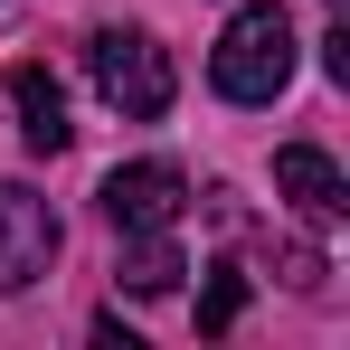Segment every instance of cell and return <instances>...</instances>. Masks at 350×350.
<instances>
[{
    "instance_id": "6da1fadb",
    "label": "cell",
    "mask_w": 350,
    "mask_h": 350,
    "mask_svg": "<svg viewBox=\"0 0 350 350\" xmlns=\"http://www.w3.org/2000/svg\"><path fill=\"white\" fill-rule=\"evenodd\" d=\"M208 85H218L228 105H275L293 85V19H284V0H246L228 29H218Z\"/></svg>"
},
{
    "instance_id": "7a4b0ae2",
    "label": "cell",
    "mask_w": 350,
    "mask_h": 350,
    "mask_svg": "<svg viewBox=\"0 0 350 350\" xmlns=\"http://www.w3.org/2000/svg\"><path fill=\"white\" fill-rule=\"evenodd\" d=\"M85 66H95V95H105L123 123H161L171 95H180L171 48H161L152 29H95V38H85Z\"/></svg>"
},
{
    "instance_id": "3957f363",
    "label": "cell",
    "mask_w": 350,
    "mask_h": 350,
    "mask_svg": "<svg viewBox=\"0 0 350 350\" xmlns=\"http://www.w3.org/2000/svg\"><path fill=\"white\" fill-rule=\"evenodd\" d=\"M57 246H66L57 208H48L38 189L0 180V293H29L38 275H48V265H57Z\"/></svg>"
},
{
    "instance_id": "277c9868",
    "label": "cell",
    "mask_w": 350,
    "mask_h": 350,
    "mask_svg": "<svg viewBox=\"0 0 350 350\" xmlns=\"http://www.w3.org/2000/svg\"><path fill=\"white\" fill-rule=\"evenodd\" d=\"M180 208H189V180H180L171 161H123V171L105 180V218H114L123 237H142V228H180Z\"/></svg>"
},
{
    "instance_id": "5b68a950",
    "label": "cell",
    "mask_w": 350,
    "mask_h": 350,
    "mask_svg": "<svg viewBox=\"0 0 350 350\" xmlns=\"http://www.w3.org/2000/svg\"><path fill=\"white\" fill-rule=\"evenodd\" d=\"M275 189L293 199V218H312V228H332V218H350V180L332 152H312V142H284L275 152Z\"/></svg>"
},
{
    "instance_id": "8992f818",
    "label": "cell",
    "mask_w": 350,
    "mask_h": 350,
    "mask_svg": "<svg viewBox=\"0 0 350 350\" xmlns=\"http://www.w3.org/2000/svg\"><path fill=\"white\" fill-rule=\"evenodd\" d=\"M10 105H19V142L29 152H66L76 123H66V85L48 66H10Z\"/></svg>"
},
{
    "instance_id": "52a82bcc",
    "label": "cell",
    "mask_w": 350,
    "mask_h": 350,
    "mask_svg": "<svg viewBox=\"0 0 350 350\" xmlns=\"http://www.w3.org/2000/svg\"><path fill=\"white\" fill-rule=\"evenodd\" d=\"M189 265H180V246H171V228H142V237H123V265H114V284L123 293H171Z\"/></svg>"
},
{
    "instance_id": "ba28073f",
    "label": "cell",
    "mask_w": 350,
    "mask_h": 350,
    "mask_svg": "<svg viewBox=\"0 0 350 350\" xmlns=\"http://www.w3.org/2000/svg\"><path fill=\"white\" fill-rule=\"evenodd\" d=\"M237 312H246V265H208V284H199V332H228Z\"/></svg>"
},
{
    "instance_id": "9c48e42d",
    "label": "cell",
    "mask_w": 350,
    "mask_h": 350,
    "mask_svg": "<svg viewBox=\"0 0 350 350\" xmlns=\"http://www.w3.org/2000/svg\"><path fill=\"white\" fill-rule=\"evenodd\" d=\"M322 76H332V85H350V29H332V38H322Z\"/></svg>"
},
{
    "instance_id": "30bf717a",
    "label": "cell",
    "mask_w": 350,
    "mask_h": 350,
    "mask_svg": "<svg viewBox=\"0 0 350 350\" xmlns=\"http://www.w3.org/2000/svg\"><path fill=\"white\" fill-rule=\"evenodd\" d=\"M332 10H341V0H332Z\"/></svg>"
}]
</instances>
